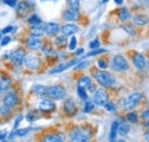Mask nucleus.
Returning a JSON list of instances; mask_svg holds the SVG:
<instances>
[{
  "instance_id": "nucleus-35",
  "label": "nucleus",
  "mask_w": 149,
  "mask_h": 142,
  "mask_svg": "<svg viewBox=\"0 0 149 142\" xmlns=\"http://www.w3.org/2000/svg\"><path fill=\"white\" fill-rule=\"evenodd\" d=\"M97 67H99L100 69H102V70L107 69V68H108V62H107V60H104V58H99V60H97Z\"/></svg>"
},
{
  "instance_id": "nucleus-53",
  "label": "nucleus",
  "mask_w": 149,
  "mask_h": 142,
  "mask_svg": "<svg viewBox=\"0 0 149 142\" xmlns=\"http://www.w3.org/2000/svg\"><path fill=\"white\" fill-rule=\"evenodd\" d=\"M145 127L147 128V131H149V122H146V124H145Z\"/></svg>"
},
{
  "instance_id": "nucleus-6",
  "label": "nucleus",
  "mask_w": 149,
  "mask_h": 142,
  "mask_svg": "<svg viewBox=\"0 0 149 142\" xmlns=\"http://www.w3.org/2000/svg\"><path fill=\"white\" fill-rule=\"evenodd\" d=\"M108 93L104 89H95L93 95V102L97 106H103L108 102Z\"/></svg>"
},
{
  "instance_id": "nucleus-38",
  "label": "nucleus",
  "mask_w": 149,
  "mask_h": 142,
  "mask_svg": "<svg viewBox=\"0 0 149 142\" xmlns=\"http://www.w3.org/2000/svg\"><path fill=\"white\" fill-rule=\"evenodd\" d=\"M42 51H44V53L46 54V55H53L54 54V49L51 47V46H44L42 47Z\"/></svg>"
},
{
  "instance_id": "nucleus-42",
  "label": "nucleus",
  "mask_w": 149,
  "mask_h": 142,
  "mask_svg": "<svg viewBox=\"0 0 149 142\" xmlns=\"http://www.w3.org/2000/svg\"><path fill=\"white\" fill-rule=\"evenodd\" d=\"M90 47H91L92 49L99 48V47H100V40H99V39H95L93 41H91V42H90Z\"/></svg>"
},
{
  "instance_id": "nucleus-50",
  "label": "nucleus",
  "mask_w": 149,
  "mask_h": 142,
  "mask_svg": "<svg viewBox=\"0 0 149 142\" xmlns=\"http://www.w3.org/2000/svg\"><path fill=\"white\" fill-rule=\"evenodd\" d=\"M145 139H146L147 142H149V131H147V132L145 133Z\"/></svg>"
},
{
  "instance_id": "nucleus-16",
  "label": "nucleus",
  "mask_w": 149,
  "mask_h": 142,
  "mask_svg": "<svg viewBox=\"0 0 149 142\" xmlns=\"http://www.w3.org/2000/svg\"><path fill=\"white\" fill-rule=\"evenodd\" d=\"M78 86H80V87H83V88H85V89H90V90H92V92L95 90L93 84H92V80H91V78H90L88 76H84V77L79 78V80H78Z\"/></svg>"
},
{
  "instance_id": "nucleus-7",
  "label": "nucleus",
  "mask_w": 149,
  "mask_h": 142,
  "mask_svg": "<svg viewBox=\"0 0 149 142\" xmlns=\"http://www.w3.org/2000/svg\"><path fill=\"white\" fill-rule=\"evenodd\" d=\"M132 62L134 64V67L139 70L141 69H145L146 65H147V60L145 57V55L141 53H135L132 56Z\"/></svg>"
},
{
  "instance_id": "nucleus-49",
  "label": "nucleus",
  "mask_w": 149,
  "mask_h": 142,
  "mask_svg": "<svg viewBox=\"0 0 149 142\" xmlns=\"http://www.w3.org/2000/svg\"><path fill=\"white\" fill-rule=\"evenodd\" d=\"M7 138V131H1L0 132V140H3Z\"/></svg>"
},
{
  "instance_id": "nucleus-54",
  "label": "nucleus",
  "mask_w": 149,
  "mask_h": 142,
  "mask_svg": "<svg viewBox=\"0 0 149 142\" xmlns=\"http://www.w3.org/2000/svg\"><path fill=\"white\" fill-rule=\"evenodd\" d=\"M118 142H125V141H124V140H119Z\"/></svg>"
},
{
  "instance_id": "nucleus-2",
  "label": "nucleus",
  "mask_w": 149,
  "mask_h": 142,
  "mask_svg": "<svg viewBox=\"0 0 149 142\" xmlns=\"http://www.w3.org/2000/svg\"><path fill=\"white\" fill-rule=\"evenodd\" d=\"M70 136V141L71 142H90L92 134L84 128H74L70 132L69 134Z\"/></svg>"
},
{
  "instance_id": "nucleus-21",
  "label": "nucleus",
  "mask_w": 149,
  "mask_h": 142,
  "mask_svg": "<svg viewBox=\"0 0 149 142\" xmlns=\"http://www.w3.org/2000/svg\"><path fill=\"white\" fill-rule=\"evenodd\" d=\"M118 125L119 123L115 120L111 124L110 128V134H109V142H117V133H118Z\"/></svg>"
},
{
  "instance_id": "nucleus-33",
  "label": "nucleus",
  "mask_w": 149,
  "mask_h": 142,
  "mask_svg": "<svg viewBox=\"0 0 149 142\" xmlns=\"http://www.w3.org/2000/svg\"><path fill=\"white\" fill-rule=\"evenodd\" d=\"M106 52H107L106 49H102V48H96V49H93L92 52H90V53L86 54V56H85V57H92V56L100 55V54H103V53H106Z\"/></svg>"
},
{
  "instance_id": "nucleus-29",
  "label": "nucleus",
  "mask_w": 149,
  "mask_h": 142,
  "mask_svg": "<svg viewBox=\"0 0 149 142\" xmlns=\"http://www.w3.org/2000/svg\"><path fill=\"white\" fill-rule=\"evenodd\" d=\"M55 44L56 46H58V47H64L67 45V38H65V36L63 35V36H60V37H56Z\"/></svg>"
},
{
  "instance_id": "nucleus-3",
  "label": "nucleus",
  "mask_w": 149,
  "mask_h": 142,
  "mask_svg": "<svg viewBox=\"0 0 149 142\" xmlns=\"http://www.w3.org/2000/svg\"><path fill=\"white\" fill-rule=\"evenodd\" d=\"M141 100H142V94L139 93V92H135V93H132L129 97L122 100L120 104L124 106L125 109L131 110V109H133V108H135V106H138Z\"/></svg>"
},
{
  "instance_id": "nucleus-1",
  "label": "nucleus",
  "mask_w": 149,
  "mask_h": 142,
  "mask_svg": "<svg viewBox=\"0 0 149 142\" xmlns=\"http://www.w3.org/2000/svg\"><path fill=\"white\" fill-rule=\"evenodd\" d=\"M94 78L97 81V84L104 88L112 87L116 84V78L112 76L111 73L106 72V71H95L94 72Z\"/></svg>"
},
{
  "instance_id": "nucleus-25",
  "label": "nucleus",
  "mask_w": 149,
  "mask_h": 142,
  "mask_svg": "<svg viewBox=\"0 0 149 142\" xmlns=\"http://www.w3.org/2000/svg\"><path fill=\"white\" fill-rule=\"evenodd\" d=\"M118 17L120 21L125 22V21H129L131 18V13L127 8H122L118 10Z\"/></svg>"
},
{
  "instance_id": "nucleus-31",
  "label": "nucleus",
  "mask_w": 149,
  "mask_h": 142,
  "mask_svg": "<svg viewBox=\"0 0 149 142\" xmlns=\"http://www.w3.org/2000/svg\"><path fill=\"white\" fill-rule=\"evenodd\" d=\"M77 93H78V96H79L81 100H84V101L87 100V93H86V89L85 88L78 86V87H77Z\"/></svg>"
},
{
  "instance_id": "nucleus-9",
  "label": "nucleus",
  "mask_w": 149,
  "mask_h": 142,
  "mask_svg": "<svg viewBox=\"0 0 149 142\" xmlns=\"http://www.w3.org/2000/svg\"><path fill=\"white\" fill-rule=\"evenodd\" d=\"M26 46L29 49H32V51H37L39 48H41L42 46V40L40 37L37 36H30L26 40Z\"/></svg>"
},
{
  "instance_id": "nucleus-14",
  "label": "nucleus",
  "mask_w": 149,
  "mask_h": 142,
  "mask_svg": "<svg viewBox=\"0 0 149 142\" xmlns=\"http://www.w3.org/2000/svg\"><path fill=\"white\" fill-rule=\"evenodd\" d=\"M30 10H31V6H30V3L28 1H21V2H19L16 12H17V15H19V17L26 16L30 13Z\"/></svg>"
},
{
  "instance_id": "nucleus-24",
  "label": "nucleus",
  "mask_w": 149,
  "mask_h": 142,
  "mask_svg": "<svg viewBox=\"0 0 149 142\" xmlns=\"http://www.w3.org/2000/svg\"><path fill=\"white\" fill-rule=\"evenodd\" d=\"M41 24V23H40ZM37 24V25H33L31 29H30V32L31 36H37V37H41V36L45 33V26Z\"/></svg>"
},
{
  "instance_id": "nucleus-18",
  "label": "nucleus",
  "mask_w": 149,
  "mask_h": 142,
  "mask_svg": "<svg viewBox=\"0 0 149 142\" xmlns=\"http://www.w3.org/2000/svg\"><path fill=\"white\" fill-rule=\"evenodd\" d=\"M63 18L65 21H69V22H74V21H77L79 18V12L76 10V9H67L64 13H63Z\"/></svg>"
},
{
  "instance_id": "nucleus-13",
  "label": "nucleus",
  "mask_w": 149,
  "mask_h": 142,
  "mask_svg": "<svg viewBox=\"0 0 149 142\" xmlns=\"http://www.w3.org/2000/svg\"><path fill=\"white\" fill-rule=\"evenodd\" d=\"M63 111H64V113L68 115V116H72V115L76 113V111H77V106H76V103H74V101L72 99L65 100V102H64V104H63Z\"/></svg>"
},
{
  "instance_id": "nucleus-11",
  "label": "nucleus",
  "mask_w": 149,
  "mask_h": 142,
  "mask_svg": "<svg viewBox=\"0 0 149 142\" xmlns=\"http://www.w3.org/2000/svg\"><path fill=\"white\" fill-rule=\"evenodd\" d=\"M39 110L41 112H53L55 110V103L49 97L48 99H44L39 103Z\"/></svg>"
},
{
  "instance_id": "nucleus-34",
  "label": "nucleus",
  "mask_w": 149,
  "mask_h": 142,
  "mask_svg": "<svg viewBox=\"0 0 149 142\" xmlns=\"http://www.w3.org/2000/svg\"><path fill=\"white\" fill-rule=\"evenodd\" d=\"M28 22H29L30 24H32V25H37V24H40V23H41V19L38 17L37 15H32V16L29 17Z\"/></svg>"
},
{
  "instance_id": "nucleus-17",
  "label": "nucleus",
  "mask_w": 149,
  "mask_h": 142,
  "mask_svg": "<svg viewBox=\"0 0 149 142\" xmlns=\"http://www.w3.org/2000/svg\"><path fill=\"white\" fill-rule=\"evenodd\" d=\"M60 31H61V28H60V25H58L57 23L51 22V23H47V24L45 25V32L48 36H51V37L57 35Z\"/></svg>"
},
{
  "instance_id": "nucleus-26",
  "label": "nucleus",
  "mask_w": 149,
  "mask_h": 142,
  "mask_svg": "<svg viewBox=\"0 0 149 142\" xmlns=\"http://www.w3.org/2000/svg\"><path fill=\"white\" fill-rule=\"evenodd\" d=\"M130 125L127 123H122V124L118 125V134L122 135V136H125L130 133Z\"/></svg>"
},
{
  "instance_id": "nucleus-15",
  "label": "nucleus",
  "mask_w": 149,
  "mask_h": 142,
  "mask_svg": "<svg viewBox=\"0 0 149 142\" xmlns=\"http://www.w3.org/2000/svg\"><path fill=\"white\" fill-rule=\"evenodd\" d=\"M41 142H64V139L63 135L58 133H47L42 135Z\"/></svg>"
},
{
  "instance_id": "nucleus-32",
  "label": "nucleus",
  "mask_w": 149,
  "mask_h": 142,
  "mask_svg": "<svg viewBox=\"0 0 149 142\" xmlns=\"http://www.w3.org/2000/svg\"><path fill=\"white\" fill-rule=\"evenodd\" d=\"M0 115L3 116V117L9 116L10 115V108L8 106H6V104H2V106H0Z\"/></svg>"
},
{
  "instance_id": "nucleus-52",
  "label": "nucleus",
  "mask_w": 149,
  "mask_h": 142,
  "mask_svg": "<svg viewBox=\"0 0 149 142\" xmlns=\"http://www.w3.org/2000/svg\"><path fill=\"white\" fill-rule=\"evenodd\" d=\"M115 2L118 3V5H122L123 3V0H115Z\"/></svg>"
},
{
  "instance_id": "nucleus-43",
  "label": "nucleus",
  "mask_w": 149,
  "mask_h": 142,
  "mask_svg": "<svg viewBox=\"0 0 149 142\" xmlns=\"http://www.w3.org/2000/svg\"><path fill=\"white\" fill-rule=\"evenodd\" d=\"M38 116L35 113V111H31V112H29L28 115H26V119L29 120V122H33L36 118H37Z\"/></svg>"
},
{
  "instance_id": "nucleus-39",
  "label": "nucleus",
  "mask_w": 149,
  "mask_h": 142,
  "mask_svg": "<svg viewBox=\"0 0 149 142\" xmlns=\"http://www.w3.org/2000/svg\"><path fill=\"white\" fill-rule=\"evenodd\" d=\"M104 108H106L108 111H110V112H115V111H116V106H115V104L111 103V102H109V101L104 104Z\"/></svg>"
},
{
  "instance_id": "nucleus-20",
  "label": "nucleus",
  "mask_w": 149,
  "mask_h": 142,
  "mask_svg": "<svg viewBox=\"0 0 149 142\" xmlns=\"http://www.w3.org/2000/svg\"><path fill=\"white\" fill-rule=\"evenodd\" d=\"M61 31L64 36H74L78 31V28L74 24H65L61 28Z\"/></svg>"
},
{
  "instance_id": "nucleus-46",
  "label": "nucleus",
  "mask_w": 149,
  "mask_h": 142,
  "mask_svg": "<svg viewBox=\"0 0 149 142\" xmlns=\"http://www.w3.org/2000/svg\"><path fill=\"white\" fill-rule=\"evenodd\" d=\"M5 3H7L8 6H10V7H15L16 6V3H17V0H2Z\"/></svg>"
},
{
  "instance_id": "nucleus-27",
  "label": "nucleus",
  "mask_w": 149,
  "mask_h": 142,
  "mask_svg": "<svg viewBox=\"0 0 149 142\" xmlns=\"http://www.w3.org/2000/svg\"><path fill=\"white\" fill-rule=\"evenodd\" d=\"M10 86H12V81L9 78H7V77L0 78V88L2 90H7Z\"/></svg>"
},
{
  "instance_id": "nucleus-28",
  "label": "nucleus",
  "mask_w": 149,
  "mask_h": 142,
  "mask_svg": "<svg viewBox=\"0 0 149 142\" xmlns=\"http://www.w3.org/2000/svg\"><path fill=\"white\" fill-rule=\"evenodd\" d=\"M126 119L129 120V123H132V124L138 123V113L135 111H131L126 115Z\"/></svg>"
},
{
  "instance_id": "nucleus-37",
  "label": "nucleus",
  "mask_w": 149,
  "mask_h": 142,
  "mask_svg": "<svg viewBox=\"0 0 149 142\" xmlns=\"http://www.w3.org/2000/svg\"><path fill=\"white\" fill-rule=\"evenodd\" d=\"M76 47H77V39H76V37H71V40L69 42V49L70 51H74Z\"/></svg>"
},
{
  "instance_id": "nucleus-36",
  "label": "nucleus",
  "mask_w": 149,
  "mask_h": 142,
  "mask_svg": "<svg viewBox=\"0 0 149 142\" xmlns=\"http://www.w3.org/2000/svg\"><path fill=\"white\" fill-rule=\"evenodd\" d=\"M79 1H80V0H69V7H70L71 9L78 10V9H79Z\"/></svg>"
},
{
  "instance_id": "nucleus-22",
  "label": "nucleus",
  "mask_w": 149,
  "mask_h": 142,
  "mask_svg": "<svg viewBox=\"0 0 149 142\" xmlns=\"http://www.w3.org/2000/svg\"><path fill=\"white\" fill-rule=\"evenodd\" d=\"M47 88L46 86H42V85H35L33 86V93L37 95V96H40V97H45L47 96Z\"/></svg>"
},
{
  "instance_id": "nucleus-44",
  "label": "nucleus",
  "mask_w": 149,
  "mask_h": 142,
  "mask_svg": "<svg viewBox=\"0 0 149 142\" xmlns=\"http://www.w3.org/2000/svg\"><path fill=\"white\" fill-rule=\"evenodd\" d=\"M141 118H142V120H143V122H149V109L145 110V111L142 112Z\"/></svg>"
},
{
  "instance_id": "nucleus-55",
  "label": "nucleus",
  "mask_w": 149,
  "mask_h": 142,
  "mask_svg": "<svg viewBox=\"0 0 149 142\" xmlns=\"http://www.w3.org/2000/svg\"><path fill=\"white\" fill-rule=\"evenodd\" d=\"M107 1H108V0H103V1H102V2H107Z\"/></svg>"
},
{
  "instance_id": "nucleus-23",
  "label": "nucleus",
  "mask_w": 149,
  "mask_h": 142,
  "mask_svg": "<svg viewBox=\"0 0 149 142\" xmlns=\"http://www.w3.org/2000/svg\"><path fill=\"white\" fill-rule=\"evenodd\" d=\"M149 22V19L147 16L145 15H135L133 17V23L135 25H139V26H143V25H147Z\"/></svg>"
},
{
  "instance_id": "nucleus-57",
  "label": "nucleus",
  "mask_w": 149,
  "mask_h": 142,
  "mask_svg": "<svg viewBox=\"0 0 149 142\" xmlns=\"http://www.w3.org/2000/svg\"><path fill=\"white\" fill-rule=\"evenodd\" d=\"M53 1H55V0H53Z\"/></svg>"
},
{
  "instance_id": "nucleus-10",
  "label": "nucleus",
  "mask_w": 149,
  "mask_h": 142,
  "mask_svg": "<svg viewBox=\"0 0 149 142\" xmlns=\"http://www.w3.org/2000/svg\"><path fill=\"white\" fill-rule=\"evenodd\" d=\"M24 63L25 65L31 69V70H37L40 68V60L38 56H35V55H29V56H25V60H24Z\"/></svg>"
},
{
  "instance_id": "nucleus-47",
  "label": "nucleus",
  "mask_w": 149,
  "mask_h": 142,
  "mask_svg": "<svg viewBox=\"0 0 149 142\" xmlns=\"http://www.w3.org/2000/svg\"><path fill=\"white\" fill-rule=\"evenodd\" d=\"M9 41H10V37L6 36V37H3V39H1V45L2 46H6L7 44H9Z\"/></svg>"
},
{
  "instance_id": "nucleus-8",
  "label": "nucleus",
  "mask_w": 149,
  "mask_h": 142,
  "mask_svg": "<svg viewBox=\"0 0 149 142\" xmlns=\"http://www.w3.org/2000/svg\"><path fill=\"white\" fill-rule=\"evenodd\" d=\"M19 103V96L15 92H10V93H7L3 97V104L8 106L9 108H14Z\"/></svg>"
},
{
  "instance_id": "nucleus-41",
  "label": "nucleus",
  "mask_w": 149,
  "mask_h": 142,
  "mask_svg": "<svg viewBox=\"0 0 149 142\" xmlns=\"http://www.w3.org/2000/svg\"><path fill=\"white\" fill-rule=\"evenodd\" d=\"M29 129H30V128H21V129H17V131H16L15 134H16L17 136H23V135H25V134L29 133Z\"/></svg>"
},
{
  "instance_id": "nucleus-45",
  "label": "nucleus",
  "mask_w": 149,
  "mask_h": 142,
  "mask_svg": "<svg viewBox=\"0 0 149 142\" xmlns=\"http://www.w3.org/2000/svg\"><path fill=\"white\" fill-rule=\"evenodd\" d=\"M14 26H7V28H5L2 31H1V33L0 35H6V33H9V32H13L14 31Z\"/></svg>"
},
{
  "instance_id": "nucleus-51",
  "label": "nucleus",
  "mask_w": 149,
  "mask_h": 142,
  "mask_svg": "<svg viewBox=\"0 0 149 142\" xmlns=\"http://www.w3.org/2000/svg\"><path fill=\"white\" fill-rule=\"evenodd\" d=\"M83 53H84V49H81V48H80V49H78V51L76 52L77 55H80V54H83Z\"/></svg>"
},
{
  "instance_id": "nucleus-19",
  "label": "nucleus",
  "mask_w": 149,
  "mask_h": 142,
  "mask_svg": "<svg viewBox=\"0 0 149 142\" xmlns=\"http://www.w3.org/2000/svg\"><path fill=\"white\" fill-rule=\"evenodd\" d=\"M74 64H77V60H72V61H70V62H68V63H64V64H60V65H57L56 68H54V69H52V70L49 71V73H51V74H54V73L62 72V71L69 69L70 67H72Z\"/></svg>"
},
{
  "instance_id": "nucleus-56",
  "label": "nucleus",
  "mask_w": 149,
  "mask_h": 142,
  "mask_svg": "<svg viewBox=\"0 0 149 142\" xmlns=\"http://www.w3.org/2000/svg\"><path fill=\"white\" fill-rule=\"evenodd\" d=\"M2 142H7V141H5V140H2Z\"/></svg>"
},
{
  "instance_id": "nucleus-40",
  "label": "nucleus",
  "mask_w": 149,
  "mask_h": 142,
  "mask_svg": "<svg viewBox=\"0 0 149 142\" xmlns=\"http://www.w3.org/2000/svg\"><path fill=\"white\" fill-rule=\"evenodd\" d=\"M90 64V62H87V61H84V62H80L78 65H76L74 67V70H81V69H84V68H86L87 65Z\"/></svg>"
},
{
  "instance_id": "nucleus-12",
  "label": "nucleus",
  "mask_w": 149,
  "mask_h": 142,
  "mask_svg": "<svg viewBox=\"0 0 149 142\" xmlns=\"http://www.w3.org/2000/svg\"><path fill=\"white\" fill-rule=\"evenodd\" d=\"M25 56H26V54L24 52V49L19 48V49H16L14 53L12 54V61H13V63L16 64V65H22V64L24 63Z\"/></svg>"
},
{
  "instance_id": "nucleus-48",
  "label": "nucleus",
  "mask_w": 149,
  "mask_h": 142,
  "mask_svg": "<svg viewBox=\"0 0 149 142\" xmlns=\"http://www.w3.org/2000/svg\"><path fill=\"white\" fill-rule=\"evenodd\" d=\"M22 119H23V116H22V115H19V117L16 118V122H15V125H14V128H15V129L19 127V124L22 122Z\"/></svg>"
},
{
  "instance_id": "nucleus-30",
  "label": "nucleus",
  "mask_w": 149,
  "mask_h": 142,
  "mask_svg": "<svg viewBox=\"0 0 149 142\" xmlns=\"http://www.w3.org/2000/svg\"><path fill=\"white\" fill-rule=\"evenodd\" d=\"M94 106H95V103H94L93 101H88V100H86L85 106H84V111H85L86 113L92 112V111L94 110Z\"/></svg>"
},
{
  "instance_id": "nucleus-4",
  "label": "nucleus",
  "mask_w": 149,
  "mask_h": 142,
  "mask_svg": "<svg viewBox=\"0 0 149 142\" xmlns=\"http://www.w3.org/2000/svg\"><path fill=\"white\" fill-rule=\"evenodd\" d=\"M67 90L62 85H53L47 88V96L52 100H62Z\"/></svg>"
},
{
  "instance_id": "nucleus-5",
  "label": "nucleus",
  "mask_w": 149,
  "mask_h": 142,
  "mask_svg": "<svg viewBox=\"0 0 149 142\" xmlns=\"http://www.w3.org/2000/svg\"><path fill=\"white\" fill-rule=\"evenodd\" d=\"M111 67L115 71L123 72V71L129 70V62H127V60L123 55H116L112 58Z\"/></svg>"
}]
</instances>
